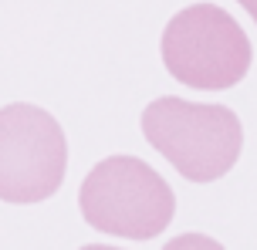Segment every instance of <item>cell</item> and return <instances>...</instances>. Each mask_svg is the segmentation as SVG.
Instances as JSON below:
<instances>
[{
	"label": "cell",
	"mask_w": 257,
	"mask_h": 250,
	"mask_svg": "<svg viewBox=\"0 0 257 250\" xmlns=\"http://www.w3.org/2000/svg\"><path fill=\"white\" fill-rule=\"evenodd\" d=\"M81 250H118V247H108V243H88V247H81Z\"/></svg>",
	"instance_id": "obj_7"
},
{
	"label": "cell",
	"mask_w": 257,
	"mask_h": 250,
	"mask_svg": "<svg viewBox=\"0 0 257 250\" xmlns=\"http://www.w3.org/2000/svg\"><path fill=\"white\" fill-rule=\"evenodd\" d=\"M237 4H240V7H244V11L254 17V24H257V0H237Z\"/></svg>",
	"instance_id": "obj_6"
},
{
	"label": "cell",
	"mask_w": 257,
	"mask_h": 250,
	"mask_svg": "<svg viewBox=\"0 0 257 250\" xmlns=\"http://www.w3.org/2000/svg\"><path fill=\"white\" fill-rule=\"evenodd\" d=\"M142 135L190 183H213L233 169L244 145L240 119L227 105L156 98L142 112Z\"/></svg>",
	"instance_id": "obj_1"
},
{
	"label": "cell",
	"mask_w": 257,
	"mask_h": 250,
	"mask_svg": "<svg viewBox=\"0 0 257 250\" xmlns=\"http://www.w3.org/2000/svg\"><path fill=\"white\" fill-rule=\"evenodd\" d=\"M68 169V139L44 108L14 102L0 108V199L41 203L54 196Z\"/></svg>",
	"instance_id": "obj_4"
},
{
	"label": "cell",
	"mask_w": 257,
	"mask_h": 250,
	"mask_svg": "<svg viewBox=\"0 0 257 250\" xmlns=\"http://www.w3.org/2000/svg\"><path fill=\"white\" fill-rule=\"evenodd\" d=\"M163 65L196 92H223L240 85L254 51L244 27L217 4H190L163 27Z\"/></svg>",
	"instance_id": "obj_3"
},
{
	"label": "cell",
	"mask_w": 257,
	"mask_h": 250,
	"mask_svg": "<svg viewBox=\"0 0 257 250\" xmlns=\"http://www.w3.org/2000/svg\"><path fill=\"white\" fill-rule=\"evenodd\" d=\"M78 206L88 226L125 240H153L169 226L176 196L159 172L136 156H108L81 179Z\"/></svg>",
	"instance_id": "obj_2"
},
{
	"label": "cell",
	"mask_w": 257,
	"mask_h": 250,
	"mask_svg": "<svg viewBox=\"0 0 257 250\" xmlns=\"http://www.w3.org/2000/svg\"><path fill=\"white\" fill-rule=\"evenodd\" d=\"M163 250H223V243H217L206 233H180V237L169 240Z\"/></svg>",
	"instance_id": "obj_5"
}]
</instances>
